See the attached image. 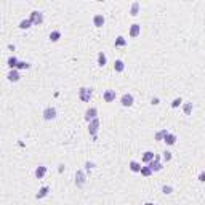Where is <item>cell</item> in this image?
<instances>
[{
	"mask_svg": "<svg viewBox=\"0 0 205 205\" xmlns=\"http://www.w3.org/2000/svg\"><path fill=\"white\" fill-rule=\"evenodd\" d=\"M93 95V90L91 88H87V87H82L80 90H79V98L83 101V103H88L90 101V98Z\"/></svg>",
	"mask_w": 205,
	"mask_h": 205,
	"instance_id": "1",
	"label": "cell"
},
{
	"mask_svg": "<svg viewBox=\"0 0 205 205\" xmlns=\"http://www.w3.org/2000/svg\"><path fill=\"white\" fill-rule=\"evenodd\" d=\"M29 19L32 21V24L39 26V24H42V22H43V15H42L40 11H32Z\"/></svg>",
	"mask_w": 205,
	"mask_h": 205,
	"instance_id": "2",
	"label": "cell"
},
{
	"mask_svg": "<svg viewBox=\"0 0 205 205\" xmlns=\"http://www.w3.org/2000/svg\"><path fill=\"white\" fill-rule=\"evenodd\" d=\"M98 128H100V119H95V120H91L90 125H88V132H90V135L93 138L96 136V133H98Z\"/></svg>",
	"mask_w": 205,
	"mask_h": 205,
	"instance_id": "3",
	"label": "cell"
},
{
	"mask_svg": "<svg viewBox=\"0 0 205 205\" xmlns=\"http://www.w3.org/2000/svg\"><path fill=\"white\" fill-rule=\"evenodd\" d=\"M120 103H122L123 108H130V106L133 104V96L130 95V93H125V95L120 98Z\"/></svg>",
	"mask_w": 205,
	"mask_h": 205,
	"instance_id": "4",
	"label": "cell"
},
{
	"mask_svg": "<svg viewBox=\"0 0 205 205\" xmlns=\"http://www.w3.org/2000/svg\"><path fill=\"white\" fill-rule=\"evenodd\" d=\"M96 115H98V109L96 108H90V109H87V112H85V119L88 120V123H90L91 120L98 119Z\"/></svg>",
	"mask_w": 205,
	"mask_h": 205,
	"instance_id": "5",
	"label": "cell"
},
{
	"mask_svg": "<svg viewBox=\"0 0 205 205\" xmlns=\"http://www.w3.org/2000/svg\"><path fill=\"white\" fill-rule=\"evenodd\" d=\"M55 117H56V109L55 108H46L43 111V119L45 120H53Z\"/></svg>",
	"mask_w": 205,
	"mask_h": 205,
	"instance_id": "6",
	"label": "cell"
},
{
	"mask_svg": "<svg viewBox=\"0 0 205 205\" xmlns=\"http://www.w3.org/2000/svg\"><path fill=\"white\" fill-rule=\"evenodd\" d=\"M147 167L151 168L152 171H159V170H162V165H160V162H159V157H154V160L152 162H149L147 164Z\"/></svg>",
	"mask_w": 205,
	"mask_h": 205,
	"instance_id": "7",
	"label": "cell"
},
{
	"mask_svg": "<svg viewBox=\"0 0 205 205\" xmlns=\"http://www.w3.org/2000/svg\"><path fill=\"white\" fill-rule=\"evenodd\" d=\"M76 184L79 186V188H82V186L85 184V173H83L82 170H79L76 173Z\"/></svg>",
	"mask_w": 205,
	"mask_h": 205,
	"instance_id": "8",
	"label": "cell"
},
{
	"mask_svg": "<svg viewBox=\"0 0 205 205\" xmlns=\"http://www.w3.org/2000/svg\"><path fill=\"white\" fill-rule=\"evenodd\" d=\"M103 98H104L106 103H112L115 100V91L114 90H106L104 95H103Z\"/></svg>",
	"mask_w": 205,
	"mask_h": 205,
	"instance_id": "9",
	"label": "cell"
},
{
	"mask_svg": "<svg viewBox=\"0 0 205 205\" xmlns=\"http://www.w3.org/2000/svg\"><path fill=\"white\" fill-rule=\"evenodd\" d=\"M19 72H18V69H13V71H10L8 72V80L10 82H18L19 80Z\"/></svg>",
	"mask_w": 205,
	"mask_h": 205,
	"instance_id": "10",
	"label": "cell"
},
{
	"mask_svg": "<svg viewBox=\"0 0 205 205\" xmlns=\"http://www.w3.org/2000/svg\"><path fill=\"white\" fill-rule=\"evenodd\" d=\"M139 32H141V26H139V24H132V27H130V35L138 37Z\"/></svg>",
	"mask_w": 205,
	"mask_h": 205,
	"instance_id": "11",
	"label": "cell"
},
{
	"mask_svg": "<svg viewBox=\"0 0 205 205\" xmlns=\"http://www.w3.org/2000/svg\"><path fill=\"white\" fill-rule=\"evenodd\" d=\"M93 24H95L96 27H101L103 24H104V16H103V15H96L95 18H93Z\"/></svg>",
	"mask_w": 205,
	"mask_h": 205,
	"instance_id": "12",
	"label": "cell"
},
{
	"mask_svg": "<svg viewBox=\"0 0 205 205\" xmlns=\"http://www.w3.org/2000/svg\"><path fill=\"white\" fill-rule=\"evenodd\" d=\"M154 152H151V151H146L143 154V162H146V164H149V162H152L154 160Z\"/></svg>",
	"mask_w": 205,
	"mask_h": 205,
	"instance_id": "13",
	"label": "cell"
},
{
	"mask_svg": "<svg viewBox=\"0 0 205 205\" xmlns=\"http://www.w3.org/2000/svg\"><path fill=\"white\" fill-rule=\"evenodd\" d=\"M141 168L143 167L138 164V162H135V160H132L130 162V170L132 171H135V173H141Z\"/></svg>",
	"mask_w": 205,
	"mask_h": 205,
	"instance_id": "14",
	"label": "cell"
},
{
	"mask_svg": "<svg viewBox=\"0 0 205 205\" xmlns=\"http://www.w3.org/2000/svg\"><path fill=\"white\" fill-rule=\"evenodd\" d=\"M48 192H50V188H48V186H43V188H42V189L39 191V192L35 194V197H37V199H43Z\"/></svg>",
	"mask_w": 205,
	"mask_h": 205,
	"instance_id": "15",
	"label": "cell"
},
{
	"mask_svg": "<svg viewBox=\"0 0 205 205\" xmlns=\"http://www.w3.org/2000/svg\"><path fill=\"white\" fill-rule=\"evenodd\" d=\"M45 173H46V167H37V168H35V176H37L39 180L43 178Z\"/></svg>",
	"mask_w": 205,
	"mask_h": 205,
	"instance_id": "16",
	"label": "cell"
},
{
	"mask_svg": "<svg viewBox=\"0 0 205 205\" xmlns=\"http://www.w3.org/2000/svg\"><path fill=\"white\" fill-rule=\"evenodd\" d=\"M164 143H167L168 146H171V144H175V143H176V136H175V135H171V133H168V135L165 136Z\"/></svg>",
	"mask_w": 205,
	"mask_h": 205,
	"instance_id": "17",
	"label": "cell"
},
{
	"mask_svg": "<svg viewBox=\"0 0 205 205\" xmlns=\"http://www.w3.org/2000/svg\"><path fill=\"white\" fill-rule=\"evenodd\" d=\"M18 63H19V61H18V59H16L15 56L8 58V67H10L11 71H13V69H16V67H18Z\"/></svg>",
	"mask_w": 205,
	"mask_h": 205,
	"instance_id": "18",
	"label": "cell"
},
{
	"mask_svg": "<svg viewBox=\"0 0 205 205\" xmlns=\"http://www.w3.org/2000/svg\"><path fill=\"white\" fill-rule=\"evenodd\" d=\"M167 135H168V132H167V130H160V132L156 133V139H157V141H164Z\"/></svg>",
	"mask_w": 205,
	"mask_h": 205,
	"instance_id": "19",
	"label": "cell"
},
{
	"mask_svg": "<svg viewBox=\"0 0 205 205\" xmlns=\"http://www.w3.org/2000/svg\"><path fill=\"white\" fill-rule=\"evenodd\" d=\"M114 69L117 72H122L123 69H125V64H123V61H120V59H117V61L114 63Z\"/></svg>",
	"mask_w": 205,
	"mask_h": 205,
	"instance_id": "20",
	"label": "cell"
},
{
	"mask_svg": "<svg viewBox=\"0 0 205 205\" xmlns=\"http://www.w3.org/2000/svg\"><path fill=\"white\" fill-rule=\"evenodd\" d=\"M59 39H61V32H59V31H53L50 34V40L51 42H58Z\"/></svg>",
	"mask_w": 205,
	"mask_h": 205,
	"instance_id": "21",
	"label": "cell"
},
{
	"mask_svg": "<svg viewBox=\"0 0 205 205\" xmlns=\"http://www.w3.org/2000/svg\"><path fill=\"white\" fill-rule=\"evenodd\" d=\"M106 61H108V59H106V55L101 51V53L98 55V64H100V66L103 67V66H106Z\"/></svg>",
	"mask_w": 205,
	"mask_h": 205,
	"instance_id": "22",
	"label": "cell"
},
{
	"mask_svg": "<svg viewBox=\"0 0 205 205\" xmlns=\"http://www.w3.org/2000/svg\"><path fill=\"white\" fill-rule=\"evenodd\" d=\"M31 26H32V21H31V19H22V21L19 22V27H21V29H29Z\"/></svg>",
	"mask_w": 205,
	"mask_h": 205,
	"instance_id": "23",
	"label": "cell"
},
{
	"mask_svg": "<svg viewBox=\"0 0 205 205\" xmlns=\"http://www.w3.org/2000/svg\"><path fill=\"white\" fill-rule=\"evenodd\" d=\"M183 111H184L186 115H191V112H192V103H186L183 106Z\"/></svg>",
	"mask_w": 205,
	"mask_h": 205,
	"instance_id": "24",
	"label": "cell"
},
{
	"mask_svg": "<svg viewBox=\"0 0 205 205\" xmlns=\"http://www.w3.org/2000/svg\"><path fill=\"white\" fill-rule=\"evenodd\" d=\"M138 11H139V3H138V2H135L133 5H132V11H130V15H132V16H136V15H138Z\"/></svg>",
	"mask_w": 205,
	"mask_h": 205,
	"instance_id": "25",
	"label": "cell"
},
{
	"mask_svg": "<svg viewBox=\"0 0 205 205\" xmlns=\"http://www.w3.org/2000/svg\"><path fill=\"white\" fill-rule=\"evenodd\" d=\"M125 45H127V40H125L122 35L115 39V46H125Z\"/></svg>",
	"mask_w": 205,
	"mask_h": 205,
	"instance_id": "26",
	"label": "cell"
},
{
	"mask_svg": "<svg viewBox=\"0 0 205 205\" xmlns=\"http://www.w3.org/2000/svg\"><path fill=\"white\" fill-rule=\"evenodd\" d=\"M29 67H31V64H29V63H26V61H19V63H18V67H16V69L22 71V69H29Z\"/></svg>",
	"mask_w": 205,
	"mask_h": 205,
	"instance_id": "27",
	"label": "cell"
},
{
	"mask_svg": "<svg viewBox=\"0 0 205 205\" xmlns=\"http://www.w3.org/2000/svg\"><path fill=\"white\" fill-rule=\"evenodd\" d=\"M141 175L143 176H151L152 175V170L149 168V167H143V168H141Z\"/></svg>",
	"mask_w": 205,
	"mask_h": 205,
	"instance_id": "28",
	"label": "cell"
},
{
	"mask_svg": "<svg viewBox=\"0 0 205 205\" xmlns=\"http://www.w3.org/2000/svg\"><path fill=\"white\" fill-rule=\"evenodd\" d=\"M181 103H183V100H181V98H175L173 103H171V108H180Z\"/></svg>",
	"mask_w": 205,
	"mask_h": 205,
	"instance_id": "29",
	"label": "cell"
},
{
	"mask_svg": "<svg viewBox=\"0 0 205 205\" xmlns=\"http://www.w3.org/2000/svg\"><path fill=\"white\" fill-rule=\"evenodd\" d=\"M162 192H164V194H170L171 192V186H164V188H162Z\"/></svg>",
	"mask_w": 205,
	"mask_h": 205,
	"instance_id": "30",
	"label": "cell"
},
{
	"mask_svg": "<svg viewBox=\"0 0 205 205\" xmlns=\"http://www.w3.org/2000/svg\"><path fill=\"white\" fill-rule=\"evenodd\" d=\"M170 159H171V154H170L168 151H165V152H164V160H167V162H168Z\"/></svg>",
	"mask_w": 205,
	"mask_h": 205,
	"instance_id": "31",
	"label": "cell"
},
{
	"mask_svg": "<svg viewBox=\"0 0 205 205\" xmlns=\"http://www.w3.org/2000/svg\"><path fill=\"white\" fill-rule=\"evenodd\" d=\"M199 181H202V183H205V171H202V173L199 175Z\"/></svg>",
	"mask_w": 205,
	"mask_h": 205,
	"instance_id": "32",
	"label": "cell"
},
{
	"mask_svg": "<svg viewBox=\"0 0 205 205\" xmlns=\"http://www.w3.org/2000/svg\"><path fill=\"white\" fill-rule=\"evenodd\" d=\"M85 167H87V170H90V168H93V167H95V164H91V162H87Z\"/></svg>",
	"mask_w": 205,
	"mask_h": 205,
	"instance_id": "33",
	"label": "cell"
},
{
	"mask_svg": "<svg viewBox=\"0 0 205 205\" xmlns=\"http://www.w3.org/2000/svg\"><path fill=\"white\" fill-rule=\"evenodd\" d=\"M151 103H152L154 106H156V104H159V98H152V101H151Z\"/></svg>",
	"mask_w": 205,
	"mask_h": 205,
	"instance_id": "34",
	"label": "cell"
},
{
	"mask_svg": "<svg viewBox=\"0 0 205 205\" xmlns=\"http://www.w3.org/2000/svg\"><path fill=\"white\" fill-rule=\"evenodd\" d=\"M144 205H154V204H151V202H147V204H144Z\"/></svg>",
	"mask_w": 205,
	"mask_h": 205,
	"instance_id": "35",
	"label": "cell"
}]
</instances>
